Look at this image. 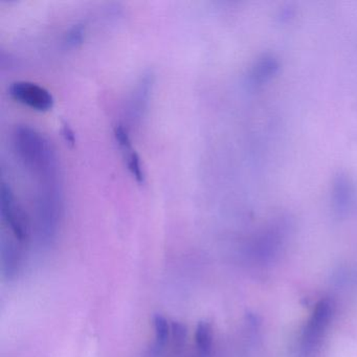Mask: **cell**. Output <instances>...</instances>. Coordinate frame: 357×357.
<instances>
[{"label":"cell","instance_id":"7a4b0ae2","mask_svg":"<svg viewBox=\"0 0 357 357\" xmlns=\"http://www.w3.org/2000/svg\"><path fill=\"white\" fill-rule=\"evenodd\" d=\"M332 314L333 306L329 300H321L317 303L303 332L301 349L304 357L312 356L313 353L319 349L331 321Z\"/></svg>","mask_w":357,"mask_h":357},{"label":"cell","instance_id":"ba28073f","mask_svg":"<svg viewBox=\"0 0 357 357\" xmlns=\"http://www.w3.org/2000/svg\"><path fill=\"white\" fill-rule=\"evenodd\" d=\"M62 135H63L64 139L68 145L74 146L76 143V137H75V132L73 129L70 128V125L63 124L62 127Z\"/></svg>","mask_w":357,"mask_h":357},{"label":"cell","instance_id":"6da1fadb","mask_svg":"<svg viewBox=\"0 0 357 357\" xmlns=\"http://www.w3.org/2000/svg\"><path fill=\"white\" fill-rule=\"evenodd\" d=\"M13 146L24 168L41 185L59 183L57 154L51 142L32 127L22 125L14 129Z\"/></svg>","mask_w":357,"mask_h":357},{"label":"cell","instance_id":"277c9868","mask_svg":"<svg viewBox=\"0 0 357 357\" xmlns=\"http://www.w3.org/2000/svg\"><path fill=\"white\" fill-rule=\"evenodd\" d=\"M154 77L151 73L144 75L130 100L129 118L133 123L141 122L149 105L150 93L153 87Z\"/></svg>","mask_w":357,"mask_h":357},{"label":"cell","instance_id":"3957f363","mask_svg":"<svg viewBox=\"0 0 357 357\" xmlns=\"http://www.w3.org/2000/svg\"><path fill=\"white\" fill-rule=\"evenodd\" d=\"M9 95L14 101L36 112H49L54 107L52 93L45 87L28 81L12 83L9 87Z\"/></svg>","mask_w":357,"mask_h":357},{"label":"cell","instance_id":"5b68a950","mask_svg":"<svg viewBox=\"0 0 357 357\" xmlns=\"http://www.w3.org/2000/svg\"><path fill=\"white\" fill-rule=\"evenodd\" d=\"M123 154H124V158L125 160H126L129 172L131 173L133 178H135L139 185L145 183V171H144L143 165H142L141 158H139V154L133 150V148L125 150V151H123Z\"/></svg>","mask_w":357,"mask_h":357},{"label":"cell","instance_id":"52a82bcc","mask_svg":"<svg viewBox=\"0 0 357 357\" xmlns=\"http://www.w3.org/2000/svg\"><path fill=\"white\" fill-rule=\"evenodd\" d=\"M114 133L116 143L119 144L122 151L132 148L130 137H129L128 129H127L124 125H116V126L114 127Z\"/></svg>","mask_w":357,"mask_h":357},{"label":"cell","instance_id":"8992f818","mask_svg":"<svg viewBox=\"0 0 357 357\" xmlns=\"http://www.w3.org/2000/svg\"><path fill=\"white\" fill-rule=\"evenodd\" d=\"M85 36V26L83 24H75L66 35L64 43L68 47H77L83 43Z\"/></svg>","mask_w":357,"mask_h":357}]
</instances>
